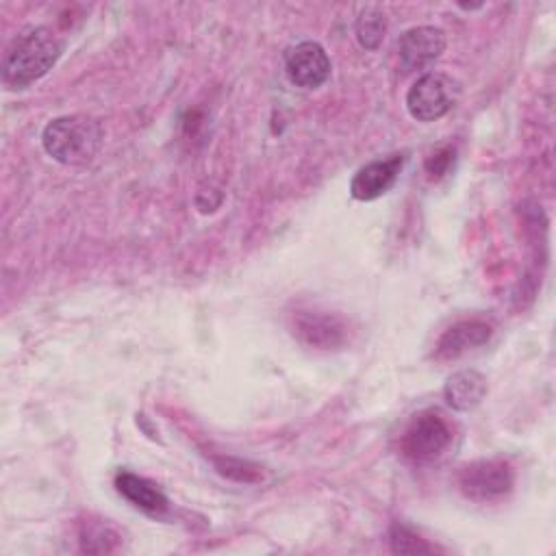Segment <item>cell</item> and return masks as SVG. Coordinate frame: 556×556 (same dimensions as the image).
Instances as JSON below:
<instances>
[{"label": "cell", "instance_id": "obj_1", "mask_svg": "<svg viewBox=\"0 0 556 556\" xmlns=\"http://www.w3.org/2000/svg\"><path fill=\"white\" fill-rule=\"evenodd\" d=\"M63 52L61 39L46 26L20 33L2 61V80L9 87H26L52 70Z\"/></svg>", "mask_w": 556, "mask_h": 556}, {"label": "cell", "instance_id": "obj_2", "mask_svg": "<svg viewBox=\"0 0 556 556\" xmlns=\"http://www.w3.org/2000/svg\"><path fill=\"white\" fill-rule=\"evenodd\" d=\"M102 126L89 115H61L46 124L41 146L63 165H85L102 148Z\"/></svg>", "mask_w": 556, "mask_h": 556}, {"label": "cell", "instance_id": "obj_3", "mask_svg": "<svg viewBox=\"0 0 556 556\" xmlns=\"http://www.w3.org/2000/svg\"><path fill=\"white\" fill-rule=\"evenodd\" d=\"M458 96L460 83L456 78L443 72H428L410 85L406 109L417 122H434L456 104Z\"/></svg>", "mask_w": 556, "mask_h": 556}, {"label": "cell", "instance_id": "obj_4", "mask_svg": "<svg viewBox=\"0 0 556 556\" xmlns=\"http://www.w3.org/2000/svg\"><path fill=\"white\" fill-rule=\"evenodd\" d=\"M452 443V428L439 413L417 415L402 434V452L413 463H432Z\"/></svg>", "mask_w": 556, "mask_h": 556}, {"label": "cell", "instance_id": "obj_5", "mask_svg": "<svg viewBox=\"0 0 556 556\" xmlns=\"http://www.w3.org/2000/svg\"><path fill=\"white\" fill-rule=\"evenodd\" d=\"M458 489L473 502H491L504 497L513 484L515 476L508 463L489 458L473 460L458 471Z\"/></svg>", "mask_w": 556, "mask_h": 556}, {"label": "cell", "instance_id": "obj_6", "mask_svg": "<svg viewBox=\"0 0 556 556\" xmlns=\"http://www.w3.org/2000/svg\"><path fill=\"white\" fill-rule=\"evenodd\" d=\"M291 330L304 345L315 350H337L348 341L345 321L324 311H295Z\"/></svg>", "mask_w": 556, "mask_h": 556}, {"label": "cell", "instance_id": "obj_7", "mask_svg": "<svg viewBox=\"0 0 556 556\" xmlns=\"http://www.w3.org/2000/svg\"><path fill=\"white\" fill-rule=\"evenodd\" d=\"M287 78L302 89H317L330 78V59L321 43L300 41L285 52Z\"/></svg>", "mask_w": 556, "mask_h": 556}, {"label": "cell", "instance_id": "obj_8", "mask_svg": "<svg viewBox=\"0 0 556 556\" xmlns=\"http://www.w3.org/2000/svg\"><path fill=\"white\" fill-rule=\"evenodd\" d=\"M445 50V33L437 26L408 28L397 43V54L404 72L430 67Z\"/></svg>", "mask_w": 556, "mask_h": 556}, {"label": "cell", "instance_id": "obj_9", "mask_svg": "<svg viewBox=\"0 0 556 556\" xmlns=\"http://www.w3.org/2000/svg\"><path fill=\"white\" fill-rule=\"evenodd\" d=\"M404 156L391 154L389 159H376L363 165L350 180V195L358 202H371L384 195L397 180Z\"/></svg>", "mask_w": 556, "mask_h": 556}, {"label": "cell", "instance_id": "obj_10", "mask_svg": "<svg viewBox=\"0 0 556 556\" xmlns=\"http://www.w3.org/2000/svg\"><path fill=\"white\" fill-rule=\"evenodd\" d=\"M491 324L484 319H463L450 326L437 341L434 356L439 361H454L465 356L467 352L484 345L491 339Z\"/></svg>", "mask_w": 556, "mask_h": 556}, {"label": "cell", "instance_id": "obj_11", "mask_svg": "<svg viewBox=\"0 0 556 556\" xmlns=\"http://www.w3.org/2000/svg\"><path fill=\"white\" fill-rule=\"evenodd\" d=\"M115 489L124 500H128L135 508L148 515H163L169 506L165 493L154 482L132 471H119L115 476Z\"/></svg>", "mask_w": 556, "mask_h": 556}, {"label": "cell", "instance_id": "obj_12", "mask_svg": "<svg viewBox=\"0 0 556 556\" xmlns=\"http://www.w3.org/2000/svg\"><path fill=\"white\" fill-rule=\"evenodd\" d=\"M486 395V378L478 369H460L443 384V397L454 410H471Z\"/></svg>", "mask_w": 556, "mask_h": 556}, {"label": "cell", "instance_id": "obj_13", "mask_svg": "<svg viewBox=\"0 0 556 556\" xmlns=\"http://www.w3.org/2000/svg\"><path fill=\"white\" fill-rule=\"evenodd\" d=\"M354 33H356L358 43L365 50H376L382 43V39H384L387 20H384V15L378 9L369 7V9L361 11V15L356 20V26H354Z\"/></svg>", "mask_w": 556, "mask_h": 556}, {"label": "cell", "instance_id": "obj_14", "mask_svg": "<svg viewBox=\"0 0 556 556\" xmlns=\"http://www.w3.org/2000/svg\"><path fill=\"white\" fill-rule=\"evenodd\" d=\"M389 541H391V549L395 554H432V552H437L434 545H430L426 539H421L419 534H415L413 530H408L404 526H393Z\"/></svg>", "mask_w": 556, "mask_h": 556}, {"label": "cell", "instance_id": "obj_15", "mask_svg": "<svg viewBox=\"0 0 556 556\" xmlns=\"http://www.w3.org/2000/svg\"><path fill=\"white\" fill-rule=\"evenodd\" d=\"M115 539L117 534L104 523H89L80 532V543L85 552H111L113 545H109V541H115Z\"/></svg>", "mask_w": 556, "mask_h": 556}, {"label": "cell", "instance_id": "obj_16", "mask_svg": "<svg viewBox=\"0 0 556 556\" xmlns=\"http://www.w3.org/2000/svg\"><path fill=\"white\" fill-rule=\"evenodd\" d=\"M215 467L219 473L239 482H254L261 478V471L256 465H250L239 458H215Z\"/></svg>", "mask_w": 556, "mask_h": 556}, {"label": "cell", "instance_id": "obj_17", "mask_svg": "<svg viewBox=\"0 0 556 556\" xmlns=\"http://www.w3.org/2000/svg\"><path fill=\"white\" fill-rule=\"evenodd\" d=\"M452 161H454V148H447V146H445V148L434 150V152L426 159L424 167H426V172H428L430 178H441V176L450 169Z\"/></svg>", "mask_w": 556, "mask_h": 556}]
</instances>
